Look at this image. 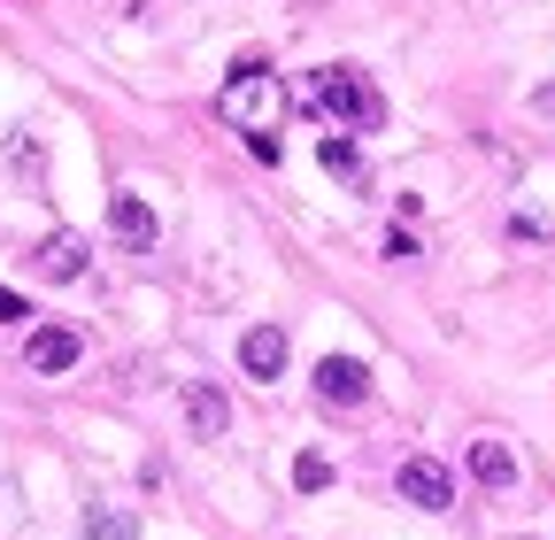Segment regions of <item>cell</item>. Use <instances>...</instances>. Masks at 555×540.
I'll return each mask as SVG.
<instances>
[{"instance_id":"cell-1","label":"cell","mask_w":555,"mask_h":540,"mask_svg":"<svg viewBox=\"0 0 555 540\" xmlns=\"http://www.w3.org/2000/svg\"><path fill=\"white\" fill-rule=\"evenodd\" d=\"M217 108L240 131H278V116H286V86H278V70H270L262 54H240L232 62V86L217 93Z\"/></svg>"},{"instance_id":"cell-2","label":"cell","mask_w":555,"mask_h":540,"mask_svg":"<svg viewBox=\"0 0 555 540\" xmlns=\"http://www.w3.org/2000/svg\"><path fill=\"white\" fill-rule=\"evenodd\" d=\"M347 131H378L386 124V93L363 78V70H347V62H332V70H317V86H309Z\"/></svg>"},{"instance_id":"cell-3","label":"cell","mask_w":555,"mask_h":540,"mask_svg":"<svg viewBox=\"0 0 555 540\" xmlns=\"http://www.w3.org/2000/svg\"><path fill=\"white\" fill-rule=\"evenodd\" d=\"M393 487H401V502H416V510H455V479H448V463L440 455H409L401 471H393Z\"/></svg>"},{"instance_id":"cell-4","label":"cell","mask_w":555,"mask_h":540,"mask_svg":"<svg viewBox=\"0 0 555 540\" xmlns=\"http://www.w3.org/2000/svg\"><path fill=\"white\" fill-rule=\"evenodd\" d=\"M185 425H193V440H224L232 433V401H224V386H208V378H185Z\"/></svg>"},{"instance_id":"cell-5","label":"cell","mask_w":555,"mask_h":540,"mask_svg":"<svg viewBox=\"0 0 555 540\" xmlns=\"http://www.w3.org/2000/svg\"><path fill=\"white\" fill-rule=\"evenodd\" d=\"M317 394L332 401V410H363V401H371V371L356 356H324L317 363Z\"/></svg>"},{"instance_id":"cell-6","label":"cell","mask_w":555,"mask_h":540,"mask_svg":"<svg viewBox=\"0 0 555 540\" xmlns=\"http://www.w3.org/2000/svg\"><path fill=\"white\" fill-rule=\"evenodd\" d=\"M108 232L131 247V255H147L155 240H163V224H155V209H147V201H139V193H108Z\"/></svg>"},{"instance_id":"cell-7","label":"cell","mask_w":555,"mask_h":540,"mask_svg":"<svg viewBox=\"0 0 555 540\" xmlns=\"http://www.w3.org/2000/svg\"><path fill=\"white\" fill-rule=\"evenodd\" d=\"M24 356H31V371H69V363H78L86 356V340H78V332H69V324H39L31 332V340H24Z\"/></svg>"},{"instance_id":"cell-8","label":"cell","mask_w":555,"mask_h":540,"mask_svg":"<svg viewBox=\"0 0 555 540\" xmlns=\"http://www.w3.org/2000/svg\"><path fill=\"white\" fill-rule=\"evenodd\" d=\"M240 371L247 378H278V371H286V324H255L240 340Z\"/></svg>"},{"instance_id":"cell-9","label":"cell","mask_w":555,"mask_h":540,"mask_svg":"<svg viewBox=\"0 0 555 540\" xmlns=\"http://www.w3.org/2000/svg\"><path fill=\"white\" fill-rule=\"evenodd\" d=\"M463 463H470V479H478L486 494H509V487H517V455H509L502 440H470Z\"/></svg>"},{"instance_id":"cell-10","label":"cell","mask_w":555,"mask_h":540,"mask_svg":"<svg viewBox=\"0 0 555 540\" xmlns=\"http://www.w3.org/2000/svg\"><path fill=\"white\" fill-rule=\"evenodd\" d=\"M317 163H324V170H332L339 185H371V163H363V147H356V140H339V131H324Z\"/></svg>"},{"instance_id":"cell-11","label":"cell","mask_w":555,"mask_h":540,"mask_svg":"<svg viewBox=\"0 0 555 540\" xmlns=\"http://www.w3.org/2000/svg\"><path fill=\"white\" fill-rule=\"evenodd\" d=\"M39 270H47V279H78V270H86V240H78V232L39 240Z\"/></svg>"},{"instance_id":"cell-12","label":"cell","mask_w":555,"mask_h":540,"mask_svg":"<svg viewBox=\"0 0 555 540\" xmlns=\"http://www.w3.org/2000/svg\"><path fill=\"white\" fill-rule=\"evenodd\" d=\"M86 540H131V517L124 510H86Z\"/></svg>"},{"instance_id":"cell-13","label":"cell","mask_w":555,"mask_h":540,"mask_svg":"<svg viewBox=\"0 0 555 540\" xmlns=\"http://www.w3.org/2000/svg\"><path fill=\"white\" fill-rule=\"evenodd\" d=\"M294 487H301V494H324V487H332V463H324L317 448H309V455L294 463Z\"/></svg>"},{"instance_id":"cell-14","label":"cell","mask_w":555,"mask_h":540,"mask_svg":"<svg viewBox=\"0 0 555 540\" xmlns=\"http://www.w3.org/2000/svg\"><path fill=\"white\" fill-rule=\"evenodd\" d=\"M24 317H31V301H24V294H9V286H0V324H24Z\"/></svg>"},{"instance_id":"cell-15","label":"cell","mask_w":555,"mask_h":540,"mask_svg":"<svg viewBox=\"0 0 555 540\" xmlns=\"http://www.w3.org/2000/svg\"><path fill=\"white\" fill-rule=\"evenodd\" d=\"M247 155L255 163H278V131H247Z\"/></svg>"},{"instance_id":"cell-16","label":"cell","mask_w":555,"mask_h":540,"mask_svg":"<svg viewBox=\"0 0 555 540\" xmlns=\"http://www.w3.org/2000/svg\"><path fill=\"white\" fill-rule=\"evenodd\" d=\"M532 101H540V108H547V116H555V86H540V93H532Z\"/></svg>"}]
</instances>
